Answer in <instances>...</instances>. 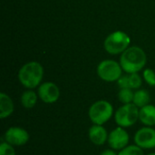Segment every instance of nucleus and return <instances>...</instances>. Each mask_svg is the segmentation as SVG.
Segmentation results:
<instances>
[{
	"mask_svg": "<svg viewBox=\"0 0 155 155\" xmlns=\"http://www.w3.org/2000/svg\"><path fill=\"white\" fill-rule=\"evenodd\" d=\"M38 98V94L35 91H33L32 89H28L25 91L21 95V104L25 109H32L35 106Z\"/></svg>",
	"mask_w": 155,
	"mask_h": 155,
	"instance_id": "4468645a",
	"label": "nucleus"
},
{
	"mask_svg": "<svg viewBox=\"0 0 155 155\" xmlns=\"http://www.w3.org/2000/svg\"><path fill=\"white\" fill-rule=\"evenodd\" d=\"M146 61L145 52L138 46H132L122 53L120 64L124 71L128 74H134L141 71L144 67Z\"/></svg>",
	"mask_w": 155,
	"mask_h": 155,
	"instance_id": "f257e3e1",
	"label": "nucleus"
},
{
	"mask_svg": "<svg viewBox=\"0 0 155 155\" xmlns=\"http://www.w3.org/2000/svg\"><path fill=\"white\" fill-rule=\"evenodd\" d=\"M14 111H15V105L11 97L5 93H1L0 94V118L2 120L8 118L13 114Z\"/></svg>",
	"mask_w": 155,
	"mask_h": 155,
	"instance_id": "ddd939ff",
	"label": "nucleus"
},
{
	"mask_svg": "<svg viewBox=\"0 0 155 155\" xmlns=\"http://www.w3.org/2000/svg\"><path fill=\"white\" fill-rule=\"evenodd\" d=\"M134 93L133 92V89L131 88H123L120 89L118 93V99L123 104H132L134 101Z\"/></svg>",
	"mask_w": 155,
	"mask_h": 155,
	"instance_id": "dca6fc26",
	"label": "nucleus"
},
{
	"mask_svg": "<svg viewBox=\"0 0 155 155\" xmlns=\"http://www.w3.org/2000/svg\"><path fill=\"white\" fill-rule=\"evenodd\" d=\"M118 155H144L143 150L136 144H131L121 150Z\"/></svg>",
	"mask_w": 155,
	"mask_h": 155,
	"instance_id": "f3484780",
	"label": "nucleus"
},
{
	"mask_svg": "<svg viewBox=\"0 0 155 155\" xmlns=\"http://www.w3.org/2000/svg\"><path fill=\"white\" fill-rule=\"evenodd\" d=\"M150 100H151V97H150V94L148 93V91H146L144 89H140L134 93L133 103L138 108H142V107L149 104Z\"/></svg>",
	"mask_w": 155,
	"mask_h": 155,
	"instance_id": "2eb2a0df",
	"label": "nucleus"
},
{
	"mask_svg": "<svg viewBox=\"0 0 155 155\" xmlns=\"http://www.w3.org/2000/svg\"><path fill=\"white\" fill-rule=\"evenodd\" d=\"M114 114V106L105 100L94 102L88 110V116L93 124L104 125Z\"/></svg>",
	"mask_w": 155,
	"mask_h": 155,
	"instance_id": "7ed1b4c3",
	"label": "nucleus"
},
{
	"mask_svg": "<svg viewBox=\"0 0 155 155\" xmlns=\"http://www.w3.org/2000/svg\"><path fill=\"white\" fill-rule=\"evenodd\" d=\"M44 77V68L37 62H29L24 64L18 72V80L27 89L39 86Z\"/></svg>",
	"mask_w": 155,
	"mask_h": 155,
	"instance_id": "f03ea898",
	"label": "nucleus"
},
{
	"mask_svg": "<svg viewBox=\"0 0 155 155\" xmlns=\"http://www.w3.org/2000/svg\"><path fill=\"white\" fill-rule=\"evenodd\" d=\"M139 121L144 125L153 127L155 125V105L147 104L140 108Z\"/></svg>",
	"mask_w": 155,
	"mask_h": 155,
	"instance_id": "f8f14e48",
	"label": "nucleus"
},
{
	"mask_svg": "<svg viewBox=\"0 0 155 155\" xmlns=\"http://www.w3.org/2000/svg\"><path fill=\"white\" fill-rule=\"evenodd\" d=\"M134 144L143 150L155 149V129L144 126L140 128L134 136Z\"/></svg>",
	"mask_w": 155,
	"mask_h": 155,
	"instance_id": "6e6552de",
	"label": "nucleus"
},
{
	"mask_svg": "<svg viewBox=\"0 0 155 155\" xmlns=\"http://www.w3.org/2000/svg\"><path fill=\"white\" fill-rule=\"evenodd\" d=\"M100 155H118V153H116V151H114V150H113V149H106V150H104V151H103Z\"/></svg>",
	"mask_w": 155,
	"mask_h": 155,
	"instance_id": "4be33fe9",
	"label": "nucleus"
},
{
	"mask_svg": "<svg viewBox=\"0 0 155 155\" xmlns=\"http://www.w3.org/2000/svg\"><path fill=\"white\" fill-rule=\"evenodd\" d=\"M117 83H118L120 89L130 88V86H129V76L128 75H122L119 78V80L117 81Z\"/></svg>",
	"mask_w": 155,
	"mask_h": 155,
	"instance_id": "412c9836",
	"label": "nucleus"
},
{
	"mask_svg": "<svg viewBox=\"0 0 155 155\" xmlns=\"http://www.w3.org/2000/svg\"><path fill=\"white\" fill-rule=\"evenodd\" d=\"M130 142V135L123 127H116L109 133L107 143L109 147L114 151L120 152L124 148L129 145Z\"/></svg>",
	"mask_w": 155,
	"mask_h": 155,
	"instance_id": "0eeeda50",
	"label": "nucleus"
},
{
	"mask_svg": "<svg viewBox=\"0 0 155 155\" xmlns=\"http://www.w3.org/2000/svg\"><path fill=\"white\" fill-rule=\"evenodd\" d=\"M131 43L130 36L123 32L116 31L109 35L104 41V48L111 54H118L124 53Z\"/></svg>",
	"mask_w": 155,
	"mask_h": 155,
	"instance_id": "39448f33",
	"label": "nucleus"
},
{
	"mask_svg": "<svg viewBox=\"0 0 155 155\" xmlns=\"http://www.w3.org/2000/svg\"><path fill=\"white\" fill-rule=\"evenodd\" d=\"M140 108L134 103L123 104L114 113L115 124L123 128H129L134 125L139 120Z\"/></svg>",
	"mask_w": 155,
	"mask_h": 155,
	"instance_id": "20e7f679",
	"label": "nucleus"
},
{
	"mask_svg": "<svg viewBox=\"0 0 155 155\" xmlns=\"http://www.w3.org/2000/svg\"><path fill=\"white\" fill-rule=\"evenodd\" d=\"M0 155H16V153L13 145L4 141L0 144Z\"/></svg>",
	"mask_w": 155,
	"mask_h": 155,
	"instance_id": "6ab92c4d",
	"label": "nucleus"
},
{
	"mask_svg": "<svg viewBox=\"0 0 155 155\" xmlns=\"http://www.w3.org/2000/svg\"><path fill=\"white\" fill-rule=\"evenodd\" d=\"M4 139L13 146H23L29 142L30 135L25 129L20 126H11L5 131Z\"/></svg>",
	"mask_w": 155,
	"mask_h": 155,
	"instance_id": "1a4fd4ad",
	"label": "nucleus"
},
{
	"mask_svg": "<svg viewBox=\"0 0 155 155\" xmlns=\"http://www.w3.org/2000/svg\"><path fill=\"white\" fill-rule=\"evenodd\" d=\"M37 94L45 104H54L60 97V89L54 83L45 82L39 85Z\"/></svg>",
	"mask_w": 155,
	"mask_h": 155,
	"instance_id": "9d476101",
	"label": "nucleus"
},
{
	"mask_svg": "<svg viewBox=\"0 0 155 155\" xmlns=\"http://www.w3.org/2000/svg\"><path fill=\"white\" fill-rule=\"evenodd\" d=\"M147 155H155V153H149V154Z\"/></svg>",
	"mask_w": 155,
	"mask_h": 155,
	"instance_id": "5701e85b",
	"label": "nucleus"
},
{
	"mask_svg": "<svg viewBox=\"0 0 155 155\" xmlns=\"http://www.w3.org/2000/svg\"><path fill=\"white\" fill-rule=\"evenodd\" d=\"M129 86L131 89H139L142 86L143 80L137 73L129 74Z\"/></svg>",
	"mask_w": 155,
	"mask_h": 155,
	"instance_id": "a211bd4d",
	"label": "nucleus"
},
{
	"mask_svg": "<svg viewBox=\"0 0 155 155\" xmlns=\"http://www.w3.org/2000/svg\"><path fill=\"white\" fill-rule=\"evenodd\" d=\"M123 68L121 64L114 60H104L98 64L97 74L104 82L112 83L118 81L122 76Z\"/></svg>",
	"mask_w": 155,
	"mask_h": 155,
	"instance_id": "423d86ee",
	"label": "nucleus"
},
{
	"mask_svg": "<svg viewBox=\"0 0 155 155\" xmlns=\"http://www.w3.org/2000/svg\"><path fill=\"white\" fill-rule=\"evenodd\" d=\"M143 78L150 86H155V72L152 69H145L143 72Z\"/></svg>",
	"mask_w": 155,
	"mask_h": 155,
	"instance_id": "aec40b11",
	"label": "nucleus"
},
{
	"mask_svg": "<svg viewBox=\"0 0 155 155\" xmlns=\"http://www.w3.org/2000/svg\"><path fill=\"white\" fill-rule=\"evenodd\" d=\"M109 134L104 125L93 124L88 131V137L91 143L94 145H104L108 141Z\"/></svg>",
	"mask_w": 155,
	"mask_h": 155,
	"instance_id": "9b49d317",
	"label": "nucleus"
}]
</instances>
